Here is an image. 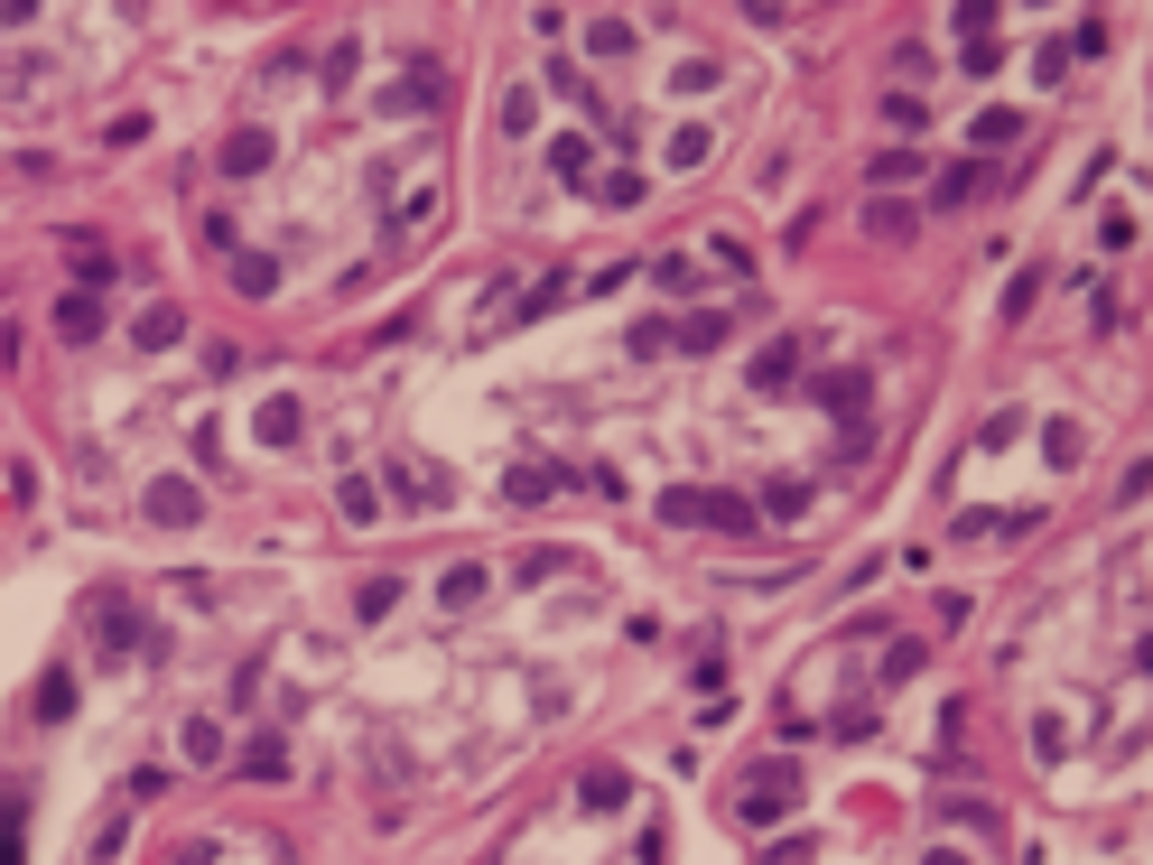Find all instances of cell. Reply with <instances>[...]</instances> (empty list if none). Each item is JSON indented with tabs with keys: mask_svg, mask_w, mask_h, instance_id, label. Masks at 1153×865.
<instances>
[{
	"mask_svg": "<svg viewBox=\"0 0 1153 865\" xmlns=\"http://www.w3.org/2000/svg\"><path fill=\"white\" fill-rule=\"evenodd\" d=\"M559 484H568V465H559V456H521L503 493H512V503H549V493H559Z\"/></svg>",
	"mask_w": 1153,
	"mask_h": 865,
	"instance_id": "obj_3",
	"label": "cell"
},
{
	"mask_svg": "<svg viewBox=\"0 0 1153 865\" xmlns=\"http://www.w3.org/2000/svg\"><path fill=\"white\" fill-rule=\"evenodd\" d=\"M260 159H270V130H233V140H224V168L233 177H252Z\"/></svg>",
	"mask_w": 1153,
	"mask_h": 865,
	"instance_id": "obj_5",
	"label": "cell"
},
{
	"mask_svg": "<svg viewBox=\"0 0 1153 865\" xmlns=\"http://www.w3.org/2000/svg\"><path fill=\"white\" fill-rule=\"evenodd\" d=\"M587 47H595V57H623V47H633V29H623V19H595Z\"/></svg>",
	"mask_w": 1153,
	"mask_h": 865,
	"instance_id": "obj_11",
	"label": "cell"
},
{
	"mask_svg": "<svg viewBox=\"0 0 1153 865\" xmlns=\"http://www.w3.org/2000/svg\"><path fill=\"white\" fill-rule=\"evenodd\" d=\"M661 521H679V531H689V521H707V531H753V503H736V493H661Z\"/></svg>",
	"mask_w": 1153,
	"mask_h": 865,
	"instance_id": "obj_1",
	"label": "cell"
},
{
	"mask_svg": "<svg viewBox=\"0 0 1153 865\" xmlns=\"http://www.w3.org/2000/svg\"><path fill=\"white\" fill-rule=\"evenodd\" d=\"M243 773H252V782H279V773H288L279 736H252V745H243Z\"/></svg>",
	"mask_w": 1153,
	"mask_h": 865,
	"instance_id": "obj_6",
	"label": "cell"
},
{
	"mask_svg": "<svg viewBox=\"0 0 1153 865\" xmlns=\"http://www.w3.org/2000/svg\"><path fill=\"white\" fill-rule=\"evenodd\" d=\"M717 335H726L717 317H689V326H679V335H670V345H689V354H707V345H717Z\"/></svg>",
	"mask_w": 1153,
	"mask_h": 865,
	"instance_id": "obj_13",
	"label": "cell"
},
{
	"mask_svg": "<svg viewBox=\"0 0 1153 865\" xmlns=\"http://www.w3.org/2000/svg\"><path fill=\"white\" fill-rule=\"evenodd\" d=\"M865 233H875V243H911V205L875 196V205H865Z\"/></svg>",
	"mask_w": 1153,
	"mask_h": 865,
	"instance_id": "obj_4",
	"label": "cell"
},
{
	"mask_svg": "<svg viewBox=\"0 0 1153 865\" xmlns=\"http://www.w3.org/2000/svg\"><path fill=\"white\" fill-rule=\"evenodd\" d=\"M595 196H605V205H642V177H633V168H605V177H595Z\"/></svg>",
	"mask_w": 1153,
	"mask_h": 865,
	"instance_id": "obj_7",
	"label": "cell"
},
{
	"mask_svg": "<svg viewBox=\"0 0 1153 865\" xmlns=\"http://www.w3.org/2000/svg\"><path fill=\"white\" fill-rule=\"evenodd\" d=\"M791 800H800V773H791V764H763V773H753V792H745V819H781Z\"/></svg>",
	"mask_w": 1153,
	"mask_h": 865,
	"instance_id": "obj_2",
	"label": "cell"
},
{
	"mask_svg": "<svg viewBox=\"0 0 1153 865\" xmlns=\"http://www.w3.org/2000/svg\"><path fill=\"white\" fill-rule=\"evenodd\" d=\"M828 410H847V419H865V373H847V382H828Z\"/></svg>",
	"mask_w": 1153,
	"mask_h": 865,
	"instance_id": "obj_10",
	"label": "cell"
},
{
	"mask_svg": "<svg viewBox=\"0 0 1153 865\" xmlns=\"http://www.w3.org/2000/svg\"><path fill=\"white\" fill-rule=\"evenodd\" d=\"M177 335H187V317H177V307H149V326H140V345H177Z\"/></svg>",
	"mask_w": 1153,
	"mask_h": 865,
	"instance_id": "obj_9",
	"label": "cell"
},
{
	"mask_svg": "<svg viewBox=\"0 0 1153 865\" xmlns=\"http://www.w3.org/2000/svg\"><path fill=\"white\" fill-rule=\"evenodd\" d=\"M772 382H791V345H772L763 363H753V391H772Z\"/></svg>",
	"mask_w": 1153,
	"mask_h": 865,
	"instance_id": "obj_12",
	"label": "cell"
},
{
	"mask_svg": "<svg viewBox=\"0 0 1153 865\" xmlns=\"http://www.w3.org/2000/svg\"><path fill=\"white\" fill-rule=\"evenodd\" d=\"M57 326H66V335H102V307H93V298H66Z\"/></svg>",
	"mask_w": 1153,
	"mask_h": 865,
	"instance_id": "obj_8",
	"label": "cell"
}]
</instances>
